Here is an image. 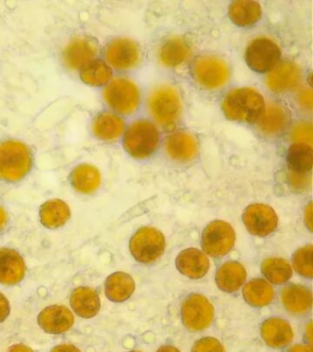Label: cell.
<instances>
[{
	"label": "cell",
	"instance_id": "cell-1",
	"mask_svg": "<svg viewBox=\"0 0 313 352\" xmlns=\"http://www.w3.org/2000/svg\"><path fill=\"white\" fill-rule=\"evenodd\" d=\"M222 109L229 120L255 123L266 109L263 96L252 88L232 90L222 103Z\"/></svg>",
	"mask_w": 313,
	"mask_h": 352
},
{
	"label": "cell",
	"instance_id": "cell-2",
	"mask_svg": "<svg viewBox=\"0 0 313 352\" xmlns=\"http://www.w3.org/2000/svg\"><path fill=\"white\" fill-rule=\"evenodd\" d=\"M32 167L31 151L19 140L0 143V179L6 182L21 181Z\"/></svg>",
	"mask_w": 313,
	"mask_h": 352
},
{
	"label": "cell",
	"instance_id": "cell-3",
	"mask_svg": "<svg viewBox=\"0 0 313 352\" xmlns=\"http://www.w3.org/2000/svg\"><path fill=\"white\" fill-rule=\"evenodd\" d=\"M148 109L159 125L171 128L177 123L182 111L180 93L170 85H160L150 94Z\"/></svg>",
	"mask_w": 313,
	"mask_h": 352
},
{
	"label": "cell",
	"instance_id": "cell-4",
	"mask_svg": "<svg viewBox=\"0 0 313 352\" xmlns=\"http://www.w3.org/2000/svg\"><path fill=\"white\" fill-rule=\"evenodd\" d=\"M159 139L158 129L152 122L144 120H137L126 131L125 150L134 158H147L158 148Z\"/></svg>",
	"mask_w": 313,
	"mask_h": 352
},
{
	"label": "cell",
	"instance_id": "cell-5",
	"mask_svg": "<svg viewBox=\"0 0 313 352\" xmlns=\"http://www.w3.org/2000/svg\"><path fill=\"white\" fill-rule=\"evenodd\" d=\"M166 249L163 233L155 228H140L130 241L131 255L139 263H151L160 258Z\"/></svg>",
	"mask_w": 313,
	"mask_h": 352
},
{
	"label": "cell",
	"instance_id": "cell-6",
	"mask_svg": "<svg viewBox=\"0 0 313 352\" xmlns=\"http://www.w3.org/2000/svg\"><path fill=\"white\" fill-rule=\"evenodd\" d=\"M103 98L111 109L123 115L131 114L138 107V87L126 78H116L103 91Z\"/></svg>",
	"mask_w": 313,
	"mask_h": 352
},
{
	"label": "cell",
	"instance_id": "cell-7",
	"mask_svg": "<svg viewBox=\"0 0 313 352\" xmlns=\"http://www.w3.org/2000/svg\"><path fill=\"white\" fill-rule=\"evenodd\" d=\"M235 243V231L222 220L211 222L203 231L202 246L213 257H222L232 250Z\"/></svg>",
	"mask_w": 313,
	"mask_h": 352
},
{
	"label": "cell",
	"instance_id": "cell-8",
	"mask_svg": "<svg viewBox=\"0 0 313 352\" xmlns=\"http://www.w3.org/2000/svg\"><path fill=\"white\" fill-rule=\"evenodd\" d=\"M181 316L186 329L200 331L207 329L213 322V305L202 294H192L183 302Z\"/></svg>",
	"mask_w": 313,
	"mask_h": 352
},
{
	"label": "cell",
	"instance_id": "cell-9",
	"mask_svg": "<svg viewBox=\"0 0 313 352\" xmlns=\"http://www.w3.org/2000/svg\"><path fill=\"white\" fill-rule=\"evenodd\" d=\"M195 79L207 89H217L224 87L230 77L226 63L214 56L199 57L194 63Z\"/></svg>",
	"mask_w": 313,
	"mask_h": 352
},
{
	"label": "cell",
	"instance_id": "cell-10",
	"mask_svg": "<svg viewBox=\"0 0 313 352\" xmlns=\"http://www.w3.org/2000/svg\"><path fill=\"white\" fill-rule=\"evenodd\" d=\"M281 56L279 47L268 38L252 41L246 50V59L249 67L257 73H266L276 66Z\"/></svg>",
	"mask_w": 313,
	"mask_h": 352
},
{
	"label": "cell",
	"instance_id": "cell-11",
	"mask_svg": "<svg viewBox=\"0 0 313 352\" xmlns=\"http://www.w3.org/2000/svg\"><path fill=\"white\" fill-rule=\"evenodd\" d=\"M244 225L252 235L266 236L273 233L277 227L279 219L271 206L254 204L244 210Z\"/></svg>",
	"mask_w": 313,
	"mask_h": 352
},
{
	"label": "cell",
	"instance_id": "cell-12",
	"mask_svg": "<svg viewBox=\"0 0 313 352\" xmlns=\"http://www.w3.org/2000/svg\"><path fill=\"white\" fill-rule=\"evenodd\" d=\"M98 50V41L94 38L87 35L76 36L65 47L63 60L67 67L78 70L94 59Z\"/></svg>",
	"mask_w": 313,
	"mask_h": 352
},
{
	"label": "cell",
	"instance_id": "cell-13",
	"mask_svg": "<svg viewBox=\"0 0 313 352\" xmlns=\"http://www.w3.org/2000/svg\"><path fill=\"white\" fill-rule=\"evenodd\" d=\"M140 56L139 46L130 38H115L105 50L106 60L118 70L133 68L139 63Z\"/></svg>",
	"mask_w": 313,
	"mask_h": 352
},
{
	"label": "cell",
	"instance_id": "cell-14",
	"mask_svg": "<svg viewBox=\"0 0 313 352\" xmlns=\"http://www.w3.org/2000/svg\"><path fill=\"white\" fill-rule=\"evenodd\" d=\"M74 322L72 312L65 305H51L38 316V324L49 334H63L73 327Z\"/></svg>",
	"mask_w": 313,
	"mask_h": 352
},
{
	"label": "cell",
	"instance_id": "cell-15",
	"mask_svg": "<svg viewBox=\"0 0 313 352\" xmlns=\"http://www.w3.org/2000/svg\"><path fill=\"white\" fill-rule=\"evenodd\" d=\"M175 265L181 274L191 279L197 280L207 274L210 261L202 250L191 248L178 254Z\"/></svg>",
	"mask_w": 313,
	"mask_h": 352
},
{
	"label": "cell",
	"instance_id": "cell-16",
	"mask_svg": "<svg viewBox=\"0 0 313 352\" xmlns=\"http://www.w3.org/2000/svg\"><path fill=\"white\" fill-rule=\"evenodd\" d=\"M26 265L23 257L14 250L0 249V283L15 285L25 276Z\"/></svg>",
	"mask_w": 313,
	"mask_h": 352
},
{
	"label": "cell",
	"instance_id": "cell-17",
	"mask_svg": "<svg viewBox=\"0 0 313 352\" xmlns=\"http://www.w3.org/2000/svg\"><path fill=\"white\" fill-rule=\"evenodd\" d=\"M301 77L298 65L291 62H283L272 69L266 77V85L274 92H285L295 87Z\"/></svg>",
	"mask_w": 313,
	"mask_h": 352
},
{
	"label": "cell",
	"instance_id": "cell-18",
	"mask_svg": "<svg viewBox=\"0 0 313 352\" xmlns=\"http://www.w3.org/2000/svg\"><path fill=\"white\" fill-rule=\"evenodd\" d=\"M261 335L269 346L281 349L293 340V330L290 323L281 318H269L261 327Z\"/></svg>",
	"mask_w": 313,
	"mask_h": 352
},
{
	"label": "cell",
	"instance_id": "cell-19",
	"mask_svg": "<svg viewBox=\"0 0 313 352\" xmlns=\"http://www.w3.org/2000/svg\"><path fill=\"white\" fill-rule=\"evenodd\" d=\"M166 150L167 154L175 161H191L197 153L196 138L188 132H175L167 138Z\"/></svg>",
	"mask_w": 313,
	"mask_h": 352
},
{
	"label": "cell",
	"instance_id": "cell-20",
	"mask_svg": "<svg viewBox=\"0 0 313 352\" xmlns=\"http://www.w3.org/2000/svg\"><path fill=\"white\" fill-rule=\"evenodd\" d=\"M280 297L285 309L294 315H302L312 307V292L303 285H288L283 289Z\"/></svg>",
	"mask_w": 313,
	"mask_h": 352
},
{
	"label": "cell",
	"instance_id": "cell-21",
	"mask_svg": "<svg viewBox=\"0 0 313 352\" xmlns=\"http://www.w3.org/2000/svg\"><path fill=\"white\" fill-rule=\"evenodd\" d=\"M246 271L237 261H227L216 272V283L222 291L235 293L246 280Z\"/></svg>",
	"mask_w": 313,
	"mask_h": 352
},
{
	"label": "cell",
	"instance_id": "cell-22",
	"mask_svg": "<svg viewBox=\"0 0 313 352\" xmlns=\"http://www.w3.org/2000/svg\"><path fill=\"white\" fill-rule=\"evenodd\" d=\"M70 305L80 318H92L100 312V299L93 289L81 286L71 294Z\"/></svg>",
	"mask_w": 313,
	"mask_h": 352
},
{
	"label": "cell",
	"instance_id": "cell-23",
	"mask_svg": "<svg viewBox=\"0 0 313 352\" xmlns=\"http://www.w3.org/2000/svg\"><path fill=\"white\" fill-rule=\"evenodd\" d=\"M136 283L126 272H118L109 275L105 283L106 296L112 302H125L133 296Z\"/></svg>",
	"mask_w": 313,
	"mask_h": 352
},
{
	"label": "cell",
	"instance_id": "cell-24",
	"mask_svg": "<svg viewBox=\"0 0 313 352\" xmlns=\"http://www.w3.org/2000/svg\"><path fill=\"white\" fill-rule=\"evenodd\" d=\"M125 120L109 112L98 115L92 125L95 136L107 142L117 140L125 131Z\"/></svg>",
	"mask_w": 313,
	"mask_h": 352
},
{
	"label": "cell",
	"instance_id": "cell-25",
	"mask_svg": "<svg viewBox=\"0 0 313 352\" xmlns=\"http://www.w3.org/2000/svg\"><path fill=\"white\" fill-rule=\"evenodd\" d=\"M100 170L93 165H78L71 175V184L76 191L82 194H92L100 187Z\"/></svg>",
	"mask_w": 313,
	"mask_h": 352
},
{
	"label": "cell",
	"instance_id": "cell-26",
	"mask_svg": "<svg viewBox=\"0 0 313 352\" xmlns=\"http://www.w3.org/2000/svg\"><path fill=\"white\" fill-rule=\"evenodd\" d=\"M69 206L60 199L49 200L40 209V219L46 228H57L64 226L70 219Z\"/></svg>",
	"mask_w": 313,
	"mask_h": 352
},
{
	"label": "cell",
	"instance_id": "cell-27",
	"mask_svg": "<svg viewBox=\"0 0 313 352\" xmlns=\"http://www.w3.org/2000/svg\"><path fill=\"white\" fill-rule=\"evenodd\" d=\"M229 14L233 23L238 26L247 27L259 21L262 10L258 2L239 0L230 5Z\"/></svg>",
	"mask_w": 313,
	"mask_h": 352
},
{
	"label": "cell",
	"instance_id": "cell-28",
	"mask_svg": "<svg viewBox=\"0 0 313 352\" xmlns=\"http://www.w3.org/2000/svg\"><path fill=\"white\" fill-rule=\"evenodd\" d=\"M288 123V116L283 107L277 104L270 103L263 112L258 126L260 131L269 136L280 133Z\"/></svg>",
	"mask_w": 313,
	"mask_h": 352
},
{
	"label": "cell",
	"instance_id": "cell-29",
	"mask_svg": "<svg viewBox=\"0 0 313 352\" xmlns=\"http://www.w3.org/2000/svg\"><path fill=\"white\" fill-rule=\"evenodd\" d=\"M287 162L292 173H306L312 168L313 151L312 146L306 143L296 142L288 151Z\"/></svg>",
	"mask_w": 313,
	"mask_h": 352
},
{
	"label": "cell",
	"instance_id": "cell-30",
	"mask_svg": "<svg viewBox=\"0 0 313 352\" xmlns=\"http://www.w3.org/2000/svg\"><path fill=\"white\" fill-rule=\"evenodd\" d=\"M244 298L249 305L262 307L270 304L274 298V289L266 280L254 279L244 286Z\"/></svg>",
	"mask_w": 313,
	"mask_h": 352
},
{
	"label": "cell",
	"instance_id": "cell-31",
	"mask_svg": "<svg viewBox=\"0 0 313 352\" xmlns=\"http://www.w3.org/2000/svg\"><path fill=\"white\" fill-rule=\"evenodd\" d=\"M191 55L188 44L180 38H173L161 47L159 57L163 65L174 67L185 62Z\"/></svg>",
	"mask_w": 313,
	"mask_h": 352
},
{
	"label": "cell",
	"instance_id": "cell-32",
	"mask_svg": "<svg viewBox=\"0 0 313 352\" xmlns=\"http://www.w3.org/2000/svg\"><path fill=\"white\" fill-rule=\"evenodd\" d=\"M111 67L104 60H93L81 69L80 78L85 84L101 87L111 79Z\"/></svg>",
	"mask_w": 313,
	"mask_h": 352
},
{
	"label": "cell",
	"instance_id": "cell-33",
	"mask_svg": "<svg viewBox=\"0 0 313 352\" xmlns=\"http://www.w3.org/2000/svg\"><path fill=\"white\" fill-rule=\"evenodd\" d=\"M261 270L266 279L274 285H283L292 276L290 264L281 258H266Z\"/></svg>",
	"mask_w": 313,
	"mask_h": 352
},
{
	"label": "cell",
	"instance_id": "cell-34",
	"mask_svg": "<svg viewBox=\"0 0 313 352\" xmlns=\"http://www.w3.org/2000/svg\"><path fill=\"white\" fill-rule=\"evenodd\" d=\"M312 254V245H309L296 250L294 253L292 260L293 266L296 272L309 279L313 277Z\"/></svg>",
	"mask_w": 313,
	"mask_h": 352
},
{
	"label": "cell",
	"instance_id": "cell-35",
	"mask_svg": "<svg viewBox=\"0 0 313 352\" xmlns=\"http://www.w3.org/2000/svg\"><path fill=\"white\" fill-rule=\"evenodd\" d=\"M192 352H224V346L214 338H203L194 344Z\"/></svg>",
	"mask_w": 313,
	"mask_h": 352
},
{
	"label": "cell",
	"instance_id": "cell-36",
	"mask_svg": "<svg viewBox=\"0 0 313 352\" xmlns=\"http://www.w3.org/2000/svg\"><path fill=\"white\" fill-rule=\"evenodd\" d=\"M292 138L298 142L306 143L312 146V126L310 123H299L293 129Z\"/></svg>",
	"mask_w": 313,
	"mask_h": 352
},
{
	"label": "cell",
	"instance_id": "cell-37",
	"mask_svg": "<svg viewBox=\"0 0 313 352\" xmlns=\"http://www.w3.org/2000/svg\"><path fill=\"white\" fill-rule=\"evenodd\" d=\"M10 312V307L9 300L4 296L3 294L0 293V323L6 320Z\"/></svg>",
	"mask_w": 313,
	"mask_h": 352
},
{
	"label": "cell",
	"instance_id": "cell-38",
	"mask_svg": "<svg viewBox=\"0 0 313 352\" xmlns=\"http://www.w3.org/2000/svg\"><path fill=\"white\" fill-rule=\"evenodd\" d=\"M299 100H301V103L304 104L305 107H310L312 109V93L310 90H304L301 93V96H299Z\"/></svg>",
	"mask_w": 313,
	"mask_h": 352
},
{
	"label": "cell",
	"instance_id": "cell-39",
	"mask_svg": "<svg viewBox=\"0 0 313 352\" xmlns=\"http://www.w3.org/2000/svg\"><path fill=\"white\" fill-rule=\"evenodd\" d=\"M51 352H81V351L70 344H63V345L54 346Z\"/></svg>",
	"mask_w": 313,
	"mask_h": 352
},
{
	"label": "cell",
	"instance_id": "cell-40",
	"mask_svg": "<svg viewBox=\"0 0 313 352\" xmlns=\"http://www.w3.org/2000/svg\"><path fill=\"white\" fill-rule=\"evenodd\" d=\"M7 352H34L31 348L23 345V344H16V345H13L10 346L9 349H8Z\"/></svg>",
	"mask_w": 313,
	"mask_h": 352
},
{
	"label": "cell",
	"instance_id": "cell-41",
	"mask_svg": "<svg viewBox=\"0 0 313 352\" xmlns=\"http://www.w3.org/2000/svg\"><path fill=\"white\" fill-rule=\"evenodd\" d=\"M288 352H313L312 346L295 345L288 349Z\"/></svg>",
	"mask_w": 313,
	"mask_h": 352
},
{
	"label": "cell",
	"instance_id": "cell-42",
	"mask_svg": "<svg viewBox=\"0 0 313 352\" xmlns=\"http://www.w3.org/2000/svg\"><path fill=\"white\" fill-rule=\"evenodd\" d=\"M8 221V214L7 212L5 211V209L0 206V232L4 230V228L6 227Z\"/></svg>",
	"mask_w": 313,
	"mask_h": 352
},
{
	"label": "cell",
	"instance_id": "cell-43",
	"mask_svg": "<svg viewBox=\"0 0 313 352\" xmlns=\"http://www.w3.org/2000/svg\"><path fill=\"white\" fill-rule=\"evenodd\" d=\"M156 352H180L177 348L173 346H163Z\"/></svg>",
	"mask_w": 313,
	"mask_h": 352
},
{
	"label": "cell",
	"instance_id": "cell-44",
	"mask_svg": "<svg viewBox=\"0 0 313 352\" xmlns=\"http://www.w3.org/2000/svg\"><path fill=\"white\" fill-rule=\"evenodd\" d=\"M131 352H140V351H131Z\"/></svg>",
	"mask_w": 313,
	"mask_h": 352
}]
</instances>
